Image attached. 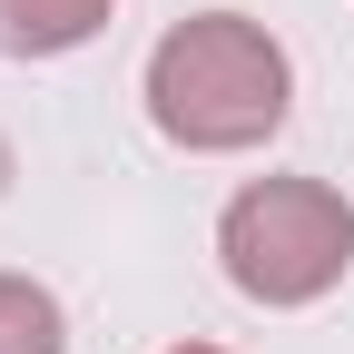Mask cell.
<instances>
[{
  "label": "cell",
  "instance_id": "cell-1",
  "mask_svg": "<svg viewBox=\"0 0 354 354\" xmlns=\"http://www.w3.org/2000/svg\"><path fill=\"white\" fill-rule=\"evenodd\" d=\"M295 109V69L276 50V30H256L246 10H197L148 50V118L158 138L197 148V158H236L266 148Z\"/></svg>",
  "mask_w": 354,
  "mask_h": 354
},
{
  "label": "cell",
  "instance_id": "cell-2",
  "mask_svg": "<svg viewBox=\"0 0 354 354\" xmlns=\"http://www.w3.org/2000/svg\"><path fill=\"white\" fill-rule=\"evenodd\" d=\"M216 256H227V286L256 305H315L354 266V207L325 177H256L216 216Z\"/></svg>",
  "mask_w": 354,
  "mask_h": 354
},
{
  "label": "cell",
  "instance_id": "cell-3",
  "mask_svg": "<svg viewBox=\"0 0 354 354\" xmlns=\"http://www.w3.org/2000/svg\"><path fill=\"white\" fill-rule=\"evenodd\" d=\"M109 30V0H0V59H69Z\"/></svg>",
  "mask_w": 354,
  "mask_h": 354
},
{
  "label": "cell",
  "instance_id": "cell-4",
  "mask_svg": "<svg viewBox=\"0 0 354 354\" xmlns=\"http://www.w3.org/2000/svg\"><path fill=\"white\" fill-rule=\"evenodd\" d=\"M0 354H69V315L50 286L0 276Z\"/></svg>",
  "mask_w": 354,
  "mask_h": 354
},
{
  "label": "cell",
  "instance_id": "cell-5",
  "mask_svg": "<svg viewBox=\"0 0 354 354\" xmlns=\"http://www.w3.org/2000/svg\"><path fill=\"white\" fill-rule=\"evenodd\" d=\"M167 354H227V344H167Z\"/></svg>",
  "mask_w": 354,
  "mask_h": 354
},
{
  "label": "cell",
  "instance_id": "cell-6",
  "mask_svg": "<svg viewBox=\"0 0 354 354\" xmlns=\"http://www.w3.org/2000/svg\"><path fill=\"white\" fill-rule=\"evenodd\" d=\"M0 187H10V138H0Z\"/></svg>",
  "mask_w": 354,
  "mask_h": 354
}]
</instances>
